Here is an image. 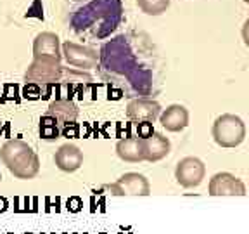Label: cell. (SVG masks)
I'll list each match as a JSON object with an SVG mask.
<instances>
[{
  "mask_svg": "<svg viewBox=\"0 0 249 234\" xmlns=\"http://www.w3.org/2000/svg\"><path fill=\"white\" fill-rule=\"evenodd\" d=\"M109 189L113 191V195L123 196H149L151 195V184L145 179L142 174H137V172H128L121 176L120 179L114 184L109 186Z\"/></svg>",
  "mask_w": 249,
  "mask_h": 234,
  "instance_id": "10",
  "label": "cell"
},
{
  "mask_svg": "<svg viewBox=\"0 0 249 234\" xmlns=\"http://www.w3.org/2000/svg\"><path fill=\"white\" fill-rule=\"evenodd\" d=\"M161 106L154 99H132L126 106V118L133 123H152L160 118Z\"/></svg>",
  "mask_w": 249,
  "mask_h": 234,
  "instance_id": "12",
  "label": "cell"
},
{
  "mask_svg": "<svg viewBox=\"0 0 249 234\" xmlns=\"http://www.w3.org/2000/svg\"><path fill=\"white\" fill-rule=\"evenodd\" d=\"M24 98L40 99L42 98V90H40V87L33 85V83H26V87H24Z\"/></svg>",
  "mask_w": 249,
  "mask_h": 234,
  "instance_id": "20",
  "label": "cell"
},
{
  "mask_svg": "<svg viewBox=\"0 0 249 234\" xmlns=\"http://www.w3.org/2000/svg\"><path fill=\"white\" fill-rule=\"evenodd\" d=\"M0 179H2V174H0Z\"/></svg>",
  "mask_w": 249,
  "mask_h": 234,
  "instance_id": "21",
  "label": "cell"
},
{
  "mask_svg": "<svg viewBox=\"0 0 249 234\" xmlns=\"http://www.w3.org/2000/svg\"><path fill=\"white\" fill-rule=\"evenodd\" d=\"M33 58H49L61 61V43L59 37L51 31H43L38 33L33 40Z\"/></svg>",
  "mask_w": 249,
  "mask_h": 234,
  "instance_id": "13",
  "label": "cell"
},
{
  "mask_svg": "<svg viewBox=\"0 0 249 234\" xmlns=\"http://www.w3.org/2000/svg\"><path fill=\"white\" fill-rule=\"evenodd\" d=\"M55 167L61 172L73 174L83 165V153L82 149L74 144H64L55 151L54 156Z\"/></svg>",
  "mask_w": 249,
  "mask_h": 234,
  "instance_id": "15",
  "label": "cell"
},
{
  "mask_svg": "<svg viewBox=\"0 0 249 234\" xmlns=\"http://www.w3.org/2000/svg\"><path fill=\"white\" fill-rule=\"evenodd\" d=\"M208 193L211 196H246V186L233 174L218 172L210 179Z\"/></svg>",
  "mask_w": 249,
  "mask_h": 234,
  "instance_id": "11",
  "label": "cell"
},
{
  "mask_svg": "<svg viewBox=\"0 0 249 234\" xmlns=\"http://www.w3.org/2000/svg\"><path fill=\"white\" fill-rule=\"evenodd\" d=\"M62 56L68 61L70 66L78 68L80 71L85 70H92V68L97 66L99 62V52L92 47H85V45H78L74 42H64L62 43Z\"/></svg>",
  "mask_w": 249,
  "mask_h": 234,
  "instance_id": "8",
  "label": "cell"
},
{
  "mask_svg": "<svg viewBox=\"0 0 249 234\" xmlns=\"http://www.w3.org/2000/svg\"><path fill=\"white\" fill-rule=\"evenodd\" d=\"M116 155L120 156L123 161H126V163H139V161H145L142 137H124V139L118 140Z\"/></svg>",
  "mask_w": 249,
  "mask_h": 234,
  "instance_id": "17",
  "label": "cell"
},
{
  "mask_svg": "<svg viewBox=\"0 0 249 234\" xmlns=\"http://www.w3.org/2000/svg\"><path fill=\"white\" fill-rule=\"evenodd\" d=\"M206 177V165L196 156H185L177 163L175 179L185 189L197 187Z\"/></svg>",
  "mask_w": 249,
  "mask_h": 234,
  "instance_id": "7",
  "label": "cell"
},
{
  "mask_svg": "<svg viewBox=\"0 0 249 234\" xmlns=\"http://www.w3.org/2000/svg\"><path fill=\"white\" fill-rule=\"evenodd\" d=\"M160 123L168 132H182L189 125V111L182 104H171L160 115Z\"/></svg>",
  "mask_w": 249,
  "mask_h": 234,
  "instance_id": "16",
  "label": "cell"
},
{
  "mask_svg": "<svg viewBox=\"0 0 249 234\" xmlns=\"http://www.w3.org/2000/svg\"><path fill=\"white\" fill-rule=\"evenodd\" d=\"M123 0H70L68 23L78 37L107 39L123 21Z\"/></svg>",
  "mask_w": 249,
  "mask_h": 234,
  "instance_id": "2",
  "label": "cell"
},
{
  "mask_svg": "<svg viewBox=\"0 0 249 234\" xmlns=\"http://www.w3.org/2000/svg\"><path fill=\"white\" fill-rule=\"evenodd\" d=\"M0 158L16 179H35L40 172V160L36 153L19 139L7 140L0 149Z\"/></svg>",
  "mask_w": 249,
  "mask_h": 234,
  "instance_id": "3",
  "label": "cell"
},
{
  "mask_svg": "<svg viewBox=\"0 0 249 234\" xmlns=\"http://www.w3.org/2000/svg\"><path fill=\"white\" fill-rule=\"evenodd\" d=\"M137 5L147 16H161L170 7V0H137Z\"/></svg>",
  "mask_w": 249,
  "mask_h": 234,
  "instance_id": "18",
  "label": "cell"
},
{
  "mask_svg": "<svg viewBox=\"0 0 249 234\" xmlns=\"http://www.w3.org/2000/svg\"><path fill=\"white\" fill-rule=\"evenodd\" d=\"M62 75V64L61 61L49 58H33L31 64L28 66L24 73L26 83L40 87L42 90V98H47V94L54 89V85L59 82Z\"/></svg>",
  "mask_w": 249,
  "mask_h": 234,
  "instance_id": "4",
  "label": "cell"
},
{
  "mask_svg": "<svg viewBox=\"0 0 249 234\" xmlns=\"http://www.w3.org/2000/svg\"><path fill=\"white\" fill-rule=\"evenodd\" d=\"M213 139L222 148H237L246 139V125L241 117L225 113L218 117L213 123Z\"/></svg>",
  "mask_w": 249,
  "mask_h": 234,
  "instance_id": "5",
  "label": "cell"
},
{
  "mask_svg": "<svg viewBox=\"0 0 249 234\" xmlns=\"http://www.w3.org/2000/svg\"><path fill=\"white\" fill-rule=\"evenodd\" d=\"M59 136H61V130H59L57 123L51 117L43 115L40 118V137L45 140H54L59 139Z\"/></svg>",
  "mask_w": 249,
  "mask_h": 234,
  "instance_id": "19",
  "label": "cell"
},
{
  "mask_svg": "<svg viewBox=\"0 0 249 234\" xmlns=\"http://www.w3.org/2000/svg\"><path fill=\"white\" fill-rule=\"evenodd\" d=\"M142 142H144V158L145 161H156L163 160L164 156H168L171 149L170 139L164 137L160 132H151L145 137H142Z\"/></svg>",
  "mask_w": 249,
  "mask_h": 234,
  "instance_id": "14",
  "label": "cell"
},
{
  "mask_svg": "<svg viewBox=\"0 0 249 234\" xmlns=\"http://www.w3.org/2000/svg\"><path fill=\"white\" fill-rule=\"evenodd\" d=\"M90 87H92V77L89 73L73 70V68H62L61 78L54 85L55 99L73 101L74 98H78L80 101H85L87 90Z\"/></svg>",
  "mask_w": 249,
  "mask_h": 234,
  "instance_id": "6",
  "label": "cell"
},
{
  "mask_svg": "<svg viewBox=\"0 0 249 234\" xmlns=\"http://www.w3.org/2000/svg\"><path fill=\"white\" fill-rule=\"evenodd\" d=\"M97 68L114 99H152L160 90V52L145 33L128 31L107 40L99 51Z\"/></svg>",
  "mask_w": 249,
  "mask_h": 234,
  "instance_id": "1",
  "label": "cell"
},
{
  "mask_svg": "<svg viewBox=\"0 0 249 234\" xmlns=\"http://www.w3.org/2000/svg\"><path fill=\"white\" fill-rule=\"evenodd\" d=\"M78 106L74 104V101H64V99H55L49 104L45 115L51 117L52 120L57 123L61 136L66 134V130L70 127H76V118H78Z\"/></svg>",
  "mask_w": 249,
  "mask_h": 234,
  "instance_id": "9",
  "label": "cell"
}]
</instances>
